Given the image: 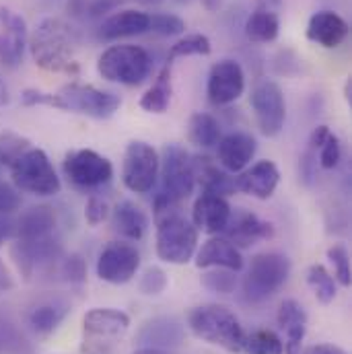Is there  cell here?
Masks as SVG:
<instances>
[{"mask_svg": "<svg viewBox=\"0 0 352 354\" xmlns=\"http://www.w3.org/2000/svg\"><path fill=\"white\" fill-rule=\"evenodd\" d=\"M10 177L17 189L33 196H56L62 189L60 177L56 174L50 157L41 149H29L10 167Z\"/></svg>", "mask_w": 352, "mask_h": 354, "instance_id": "7", "label": "cell"}, {"mask_svg": "<svg viewBox=\"0 0 352 354\" xmlns=\"http://www.w3.org/2000/svg\"><path fill=\"white\" fill-rule=\"evenodd\" d=\"M15 286V280L8 272V268L4 266V262L0 260V292H6Z\"/></svg>", "mask_w": 352, "mask_h": 354, "instance_id": "51", "label": "cell"}, {"mask_svg": "<svg viewBox=\"0 0 352 354\" xmlns=\"http://www.w3.org/2000/svg\"><path fill=\"white\" fill-rule=\"evenodd\" d=\"M351 93H352V81L349 79V81H346V85H344V99H346V103H351Z\"/></svg>", "mask_w": 352, "mask_h": 354, "instance_id": "54", "label": "cell"}, {"mask_svg": "<svg viewBox=\"0 0 352 354\" xmlns=\"http://www.w3.org/2000/svg\"><path fill=\"white\" fill-rule=\"evenodd\" d=\"M25 346L23 336L17 332V328L0 317V354H21Z\"/></svg>", "mask_w": 352, "mask_h": 354, "instance_id": "44", "label": "cell"}, {"mask_svg": "<svg viewBox=\"0 0 352 354\" xmlns=\"http://www.w3.org/2000/svg\"><path fill=\"white\" fill-rule=\"evenodd\" d=\"M202 4H204L206 10L214 12V10H219V8L223 6V0H202Z\"/></svg>", "mask_w": 352, "mask_h": 354, "instance_id": "52", "label": "cell"}, {"mask_svg": "<svg viewBox=\"0 0 352 354\" xmlns=\"http://www.w3.org/2000/svg\"><path fill=\"white\" fill-rule=\"evenodd\" d=\"M280 33V19L270 8H258L254 10L246 21V35L250 41L256 44H270Z\"/></svg>", "mask_w": 352, "mask_h": 354, "instance_id": "32", "label": "cell"}, {"mask_svg": "<svg viewBox=\"0 0 352 354\" xmlns=\"http://www.w3.org/2000/svg\"><path fill=\"white\" fill-rule=\"evenodd\" d=\"M27 48V23L10 8H0V64L17 68Z\"/></svg>", "mask_w": 352, "mask_h": 354, "instance_id": "16", "label": "cell"}, {"mask_svg": "<svg viewBox=\"0 0 352 354\" xmlns=\"http://www.w3.org/2000/svg\"><path fill=\"white\" fill-rule=\"evenodd\" d=\"M140 268V254L134 245L111 241L103 248L97 260V276L109 284L130 282Z\"/></svg>", "mask_w": 352, "mask_h": 354, "instance_id": "14", "label": "cell"}, {"mask_svg": "<svg viewBox=\"0 0 352 354\" xmlns=\"http://www.w3.org/2000/svg\"><path fill=\"white\" fill-rule=\"evenodd\" d=\"M276 322L286 336V342H282L284 354L301 353V344H303L305 334H307V311L303 309V305L295 299L282 301L278 307Z\"/></svg>", "mask_w": 352, "mask_h": 354, "instance_id": "23", "label": "cell"}, {"mask_svg": "<svg viewBox=\"0 0 352 354\" xmlns=\"http://www.w3.org/2000/svg\"><path fill=\"white\" fill-rule=\"evenodd\" d=\"M187 328L196 338L227 353H243L246 332L239 317L225 305H198L187 315Z\"/></svg>", "mask_w": 352, "mask_h": 354, "instance_id": "2", "label": "cell"}, {"mask_svg": "<svg viewBox=\"0 0 352 354\" xmlns=\"http://www.w3.org/2000/svg\"><path fill=\"white\" fill-rule=\"evenodd\" d=\"M243 353L248 354H284V344L278 334L270 330H258L246 334Z\"/></svg>", "mask_w": 352, "mask_h": 354, "instance_id": "35", "label": "cell"}, {"mask_svg": "<svg viewBox=\"0 0 352 354\" xmlns=\"http://www.w3.org/2000/svg\"><path fill=\"white\" fill-rule=\"evenodd\" d=\"M159 171L161 187L153 202L155 216L172 212L179 202L189 198V194L196 187L192 157L179 145H167L163 149V157L159 159Z\"/></svg>", "mask_w": 352, "mask_h": 354, "instance_id": "3", "label": "cell"}, {"mask_svg": "<svg viewBox=\"0 0 352 354\" xmlns=\"http://www.w3.org/2000/svg\"><path fill=\"white\" fill-rule=\"evenodd\" d=\"M317 165H319L317 163V153L307 147V151L301 157V165H299V174H301V179H303L305 185H311L315 181V177H317Z\"/></svg>", "mask_w": 352, "mask_h": 354, "instance_id": "48", "label": "cell"}, {"mask_svg": "<svg viewBox=\"0 0 352 354\" xmlns=\"http://www.w3.org/2000/svg\"><path fill=\"white\" fill-rule=\"evenodd\" d=\"M237 272L233 270H225V268H214L208 270L206 274H202V286L212 290V292H221V295H229L237 288Z\"/></svg>", "mask_w": 352, "mask_h": 354, "instance_id": "38", "label": "cell"}, {"mask_svg": "<svg viewBox=\"0 0 352 354\" xmlns=\"http://www.w3.org/2000/svg\"><path fill=\"white\" fill-rule=\"evenodd\" d=\"M225 239H229L235 248H252L258 241L274 237V225L262 221L258 214L250 210H235L225 227Z\"/></svg>", "mask_w": 352, "mask_h": 354, "instance_id": "17", "label": "cell"}, {"mask_svg": "<svg viewBox=\"0 0 352 354\" xmlns=\"http://www.w3.org/2000/svg\"><path fill=\"white\" fill-rule=\"evenodd\" d=\"M138 288H140V292L147 295V297H157V295H161V292L167 288V274H165L161 268L153 266V268H149V270L140 276Z\"/></svg>", "mask_w": 352, "mask_h": 354, "instance_id": "42", "label": "cell"}, {"mask_svg": "<svg viewBox=\"0 0 352 354\" xmlns=\"http://www.w3.org/2000/svg\"><path fill=\"white\" fill-rule=\"evenodd\" d=\"M58 216L56 210L48 204H37L27 208L17 221V239H39L56 235Z\"/></svg>", "mask_w": 352, "mask_h": 354, "instance_id": "26", "label": "cell"}, {"mask_svg": "<svg viewBox=\"0 0 352 354\" xmlns=\"http://www.w3.org/2000/svg\"><path fill=\"white\" fill-rule=\"evenodd\" d=\"M79 46L77 31L62 19H44L29 41L33 62L48 73L79 75V64L75 60Z\"/></svg>", "mask_w": 352, "mask_h": 354, "instance_id": "1", "label": "cell"}, {"mask_svg": "<svg viewBox=\"0 0 352 354\" xmlns=\"http://www.w3.org/2000/svg\"><path fill=\"white\" fill-rule=\"evenodd\" d=\"M185 330L181 326V322L169 315H159L153 319H147L140 330L136 332V344L140 348H157V351H165V348H176L183 342Z\"/></svg>", "mask_w": 352, "mask_h": 354, "instance_id": "20", "label": "cell"}, {"mask_svg": "<svg viewBox=\"0 0 352 354\" xmlns=\"http://www.w3.org/2000/svg\"><path fill=\"white\" fill-rule=\"evenodd\" d=\"M21 206L19 189L10 183H0V214H12Z\"/></svg>", "mask_w": 352, "mask_h": 354, "instance_id": "47", "label": "cell"}, {"mask_svg": "<svg viewBox=\"0 0 352 354\" xmlns=\"http://www.w3.org/2000/svg\"><path fill=\"white\" fill-rule=\"evenodd\" d=\"M196 266L198 268H225V270L239 272L243 268V256L239 248H235L229 239L212 237L196 254Z\"/></svg>", "mask_w": 352, "mask_h": 354, "instance_id": "25", "label": "cell"}, {"mask_svg": "<svg viewBox=\"0 0 352 354\" xmlns=\"http://www.w3.org/2000/svg\"><path fill=\"white\" fill-rule=\"evenodd\" d=\"M246 91V73L235 60H221L208 73L206 95L212 105H231Z\"/></svg>", "mask_w": 352, "mask_h": 354, "instance_id": "15", "label": "cell"}, {"mask_svg": "<svg viewBox=\"0 0 352 354\" xmlns=\"http://www.w3.org/2000/svg\"><path fill=\"white\" fill-rule=\"evenodd\" d=\"M97 73L101 79L126 87L142 85L153 73V58L151 54L132 44H120L107 48L97 60Z\"/></svg>", "mask_w": 352, "mask_h": 354, "instance_id": "4", "label": "cell"}, {"mask_svg": "<svg viewBox=\"0 0 352 354\" xmlns=\"http://www.w3.org/2000/svg\"><path fill=\"white\" fill-rule=\"evenodd\" d=\"M340 161H342V145L340 138L330 130L317 149V163L322 169H336Z\"/></svg>", "mask_w": 352, "mask_h": 354, "instance_id": "39", "label": "cell"}, {"mask_svg": "<svg viewBox=\"0 0 352 354\" xmlns=\"http://www.w3.org/2000/svg\"><path fill=\"white\" fill-rule=\"evenodd\" d=\"M60 274L71 284H83L87 280V264L79 254H71L60 260Z\"/></svg>", "mask_w": 352, "mask_h": 354, "instance_id": "43", "label": "cell"}, {"mask_svg": "<svg viewBox=\"0 0 352 354\" xmlns=\"http://www.w3.org/2000/svg\"><path fill=\"white\" fill-rule=\"evenodd\" d=\"M187 138L192 145H196L200 149L216 147L219 140L223 138L219 120L210 113H204V111L194 113L189 118V124H187Z\"/></svg>", "mask_w": 352, "mask_h": 354, "instance_id": "31", "label": "cell"}, {"mask_svg": "<svg viewBox=\"0 0 352 354\" xmlns=\"http://www.w3.org/2000/svg\"><path fill=\"white\" fill-rule=\"evenodd\" d=\"M21 105L25 107H37V105H46V107H56L60 109V101L56 93H48V91H39V88H25L21 93Z\"/></svg>", "mask_w": 352, "mask_h": 354, "instance_id": "45", "label": "cell"}, {"mask_svg": "<svg viewBox=\"0 0 352 354\" xmlns=\"http://www.w3.org/2000/svg\"><path fill=\"white\" fill-rule=\"evenodd\" d=\"M130 317L120 309L97 307L83 317V354H109L118 340L128 332Z\"/></svg>", "mask_w": 352, "mask_h": 354, "instance_id": "8", "label": "cell"}, {"mask_svg": "<svg viewBox=\"0 0 352 354\" xmlns=\"http://www.w3.org/2000/svg\"><path fill=\"white\" fill-rule=\"evenodd\" d=\"M109 216V206L103 198L99 196H91L87 200V206H85V218L91 227H97L101 225L105 218Z\"/></svg>", "mask_w": 352, "mask_h": 354, "instance_id": "46", "label": "cell"}, {"mask_svg": "<svg viewBox=\"0 0 352 354\" xmlns=\"http://www.w3.org/2000/svg\"><path fill=\"white\" fill-rule=\"evenodd\" d=\"M138 2H142V4H153V6H155V4H161L163 0H138Z\"/></svg>", "mask_w": 352, "mask_h": 354, "instance_id": "56", "label": "cell"}, {"mask_svg": "<svg viewBox=\"0 0 352 354\" xmlns=\"http://www.w3.org/2000/svg\"><path fill=\"white\" fill-rule=\"evenodd\" d=\"M299 354H346L340 346H334V344H315V346H309L305 351H301Z\"/></svg>", "mask_w": 352, "mask_h": 354, "instance_id": "50", "label": "cell"}, {"mask_svg": "<svg viewBox=\"0 0 352 354\" xmlns=\"http://www.w3.org/2000/svg\"><path fill=\"white\" fill-rule=\"evenodd\" d=\"M68 313H71V305L66 301L48 299L31 307V311L27 313V324L31 326L33 332L48 336L58 330V326L66 319Z\"/></svg>", "mask_w": 352, "mask_h": 354, "instance_id": "29", "label": "cell"}, {"mask_svg": "<svg viewBox=\"0 0 352 354\" xmlns=\"http://www.w3.org/2000/svg\"><path fill=\"white\" fill-rule=\"evenodd\" d=\"M134 354H167L163 351H157V348H138Z\"/></svg>", "mask_w": 352, "mask_h": 354, "instance_id": "55", "label": "cell"}, {"mask_svg": "<svg viewBox=\"0 0 352 354\" xmlns=\"http://www.w3.org/2000/svg\"><path fill=\"white\" fill-rule=\"evenodd\" d=\"M349 23L334 10H317L307 23V39L322 48H338L349 37Z\"/></svg>", "mask_w": 352, "mask_h": 354, "instance_id": "21", "label": "cell"}, {"mask_svg": "<svg viewBox=\"0 0 352 354\" xmlns=\"http://www.w3.org/2000/svg\"><path fill=\"white\" fill-rule=\"evenodd\" d=\"M250 103L256 113L260 132L266 138L278 136L286 122V101H284V93L280 85L270 79L258 81L252 91Z\"/></svg>", "mask_w": 352, "mask_h": 354, "instance_id": "12", "label": "cell"}, {"mask_svg": "<svg viewBox=\"0 0 352 354\" xmlns=\"http://www.w3.org/2000/svg\"><path fill=\"white\" fill-rule=\"evenodd\" d=\"M10 237H17V223H12L8 214H0V245Z\"/></svg>", "mask_w": 352, "mask_h": 354, "instance_id": "49", "label": "cell"}, {"mask_svg": "<svg viewBox=\"0 0 352 354\" xmlns=\"http://www.w3.org/2000/svg\"><path fill=\"white\" fill-rule=\"evenodd\" d=\"M159 177V153L145 140H132L124 153L122 181L134 194H147Z\"/></svg>", "mask_w": 352, "mask_h": 354, "instance_id": "11", "label": "cell"}, {"mask_svg": "<svg viewBox=\"0 0 352 354\" xmlns=\"http://www.w3.org/2000/svg\"><path fill=\"white\" fill-rule=\"evenodd\" d=\"M10 258L25 280H33L62 260V243L56 235L39 239H17L10 245Z\"/></svg>", "mask_w": 352, "mask_h": 354, "instance_id": "10", "label": "cell"}, {"mask_svg": "<svg viewBox=\"0 0 352 354\" xmlns=\"http://www.w3.org/2000/svg\"><path fill=\"white\" fill-rule=\"evenodd\" d=\"M290 274V260L278 252L258 254L248 268L243 278V299L248 303H264L274 292H278Z\"/></svg>", "mask_w": 352, "mask_h": 354, "instance_id": "6", "label": "cell"}, {"mask_svg": "<svg viewBox=\"0 0 352 354\" xmlns=\"http://www.w3.org/2000/svg\"><path fill=\"white\" fill-rule=\"evenodd\" d=\"M328 260L334 266V272H336L334 278H336L342 286H351V256H349L346 245L334 243V245L328 250Z\"/></svg>", "mask_w": 352, "mask_h": 354, "instance_id": "41", "label": "cell"}, {"mask_svg": "<svg viewBox=\"0 0 352 354\" xmlns=\"http://www.w3.org/2000/svg\"><path fill=\"white\" fill-rule=\"evenodd\" d=\"M124 0H68V12L73 17L99 19L111 10H115Z\"/></svg>", "mask_w": 352, "mask_h": 354, "instance_id": "37", "label": "cell"}, {"mask_svg": "<svg viewBox=\"0 0 352 354\" xmlns=\"http://www.w3.org/2000/svg\"><path fill=\"white\" fill-rule=\"evenodd\" d=\"M172 64H165L163 71L159 73V77L155 79L153 87L149 88L142 97H140V107L147 113H165L172 105Z\"/></svg>", "mask_w": 352, "mask_h": 354, "instance_id": "30", "label": "cell"}, {"mask_svg": "<svg viewBox=\"0 0 352 354\" xmlns=\"http://www.w3.org/2000/svg\"><path fill=\"white\" fill-rule=\"evenodd\" d=\"M149 31L163 35V37H174V35H181L185 31V21L179 19L177 15H169V12H157L151 15L149 21Z\"/></svg>", "mask_w": 352, "mask_h": 354, "instance_id": "40", "label": "cell"}, {"mask_svg": "<svg viewBox=\"0 0 352 354\" xmlns=\"http://www.w3.org/2000/svg\"><path fill=\"white\" fill-rule=\"evenodd\" d=\"M256 151H258V142L252 134L231 132L219 140L216 159L227 174H241L256 157Z\"/></svg>", "mask_w": 352, "mask_h": 354, "instance_id": "18", "label": "cell"}, {"mask_svg": "<svg viewBox=\"0 0 352 354\" xmlns=\"http://www.w3.org/2000/svg\"><path fill=\"white\" fill-rule=\"evenodd\" d=\"M198 248V229L177 210L157 216V256L167 264H187Z\"/></svg>", "mask_w": 352, "mask_h": 354, "instance_id": "5", "label": "cell"}, {"mask_svg": "<svg viewBox=\"0 0 352 354\" xmlns=\"http://www.w3.org/2000/svg\"><path fill=\"white\" fill-rule=\"evenodd\" d=\"M8 99H10V97H8V88H6V85L0 81V105H6Z\"/></svg>", "mask_w": 352, "mask_h": 354, "instance_id": "53", "label": "cell"}, {"mask_svg": "<svg viewBox=\"0 0 352 354\" xmlns=\"http://www.w3.org/2000/svg\"><path fill=\"white\" fill-rule=\"evenodd\" d=\"M66 179L81 189H95L111 181L113 177V165L107 157L99 155L97 151L81 149V151H71L64 157L62 163Z\"/></svg>", "mask_w": 352, "mask_h": 354, "instance_id": "13", "label": "cell"}, {"mask_svg": "<svg viewBox=\"0 0 352 354\" xmlns=\"http://www.w3.org/2000/svg\"><path fill=\"white\" fill-rule=\"evenodd\" d=\"M29 149H31L29 138H25L17 132H10V130L0 132V165L10 167Z\"/></svg>", "mask_w": 352, "mask_h": 354, "instance_id": "36", "label": "cell"}, {"mask_svg": "<svg viewBox=\"0 0 352 354\" xmlns=\"http://www.w3.org/2000/svg\"><path fill=\"white\" fill-rule=\"evenodd\" d=\"M192 167L196 183H200L202 192L216 194L223 198L235 194V177H231V174H227L223 167L214 165L208 157H192Z\"/></svg>", "mask_w": 352, "mask_h": 354, "instance_id": "27", "label": "cell"}, {"mask_svg": "<svg viewBox=\"0 0 352 354\" xmlns=\"http://www.w3.org/2000/svg\"><path fill=\"white\" fill-rule=\"evenodd\" d=\"M149 21H151V15L142 10H120L103 19L99 27V37L107 41H115L122 37L142 35L149 31Z\"/></svg>", "mask_w": 352, "mask_h": 354, "instance_id": "24", "label": "cell"}, {"mask_svg": "<svg viewBox=\"0 0 352 354\" xmlns=\"http://www.w3.org/2000/svg\"><path fill=\"white\" fill-rule=\"evenodd\" d=\"M280 181V171L274 161H258L250 169H243L241 176L235 177V187L252 198L268 200L276 192Z\"/></svg>", "mask_w": 352, "mask_h": 354, "instance_id": "22", "label": "cell"}, {"mask_svg": "<svg viewBox=\"0 0 352 354\" xmlns=\"http://www.w3.org/2000/svg\"><path fill=\"white\" fill-rule=\"evenodd\" d=\"M231 204L227 202V198L216 196V194H206L202 192L192 208V223L198 231L210 233V235H219L225 231L229 218H231Z\"/></svg>", "mask_w": 352, "mask_h": 354, "instance_id": "19", "label": "cell"}, {"mask_svg": "<svg viewBox=\"0 0 352 354\" xmlns=\"http://www.w3.org/2000/svg\"><path fill=\"white\" fill-rule=\"evenodd\" d=\"M176 2H179V4H187V2H192V0H176Z\"/></svg>", "mask_w": 352, "mask_h": 354, "instance_id": "57", "label": "cell"}, {"mask_svg": "<svg viewBox=\"0 0 352 354\" xmlns=\"http://www.w3.org/2000/svg\"><path fill=\"white\" fill-rule=\"evenodd\" d=\"M56 95H58L62 111L83 113L95 120L111 118L122 105L120 95H115L113 91H101L93 85L71 83V85H64L60 91H56Z\"/></svg>", "mask_w": 352, "mask_h": 354, "instance_id": "9", "label": "cell"}, {"mask_svg": "<svg viewBox=\"0 0 352 354\" xmlns=\"http://www.w3.org/2000/svg\"><path fill=\"white\" fill-rule=\"evenodd\" d=\"M111 227L120 237L128 241H140L147 235L149 218L140 206H136L130 200H124L111 212Z\"/></svg>", "mask_w": 352, "mask_h": 354, "instance_id": "28", "label": "cell"}, {"mask_svg": "<svg viewBox=\"0 0 352 354\" xmlns=\"http://www.w3.org/2000/svg\"><path fill=\"white\" fill-rule=\"evenodd\" d=\"M307 284H309V288L313 290L315 299L322 305H330L336 299V295H338L336 278L328 272L326 266H309V270H307Z\"/></svg>", "mask_w": 352, "mask_h": 354, "instance_id": "33", "label": "cell"}, {"mask_svg": "<svg viewBox=\"0 0 352 354\" xmlns=\"http://www.w3.org/2000/svg\"><path fill=\"white\" fill-rule=\"evenodd\" d=\"M210 52H212L210 39L202 33H192V35L177 39L172 46V50L167 54V64H172L177 58H185V56H208Z\"/></svg>", "mask_w": 352, "mask_h": 354, "instance_id": "34", "label": "cell"}]
</instances>
